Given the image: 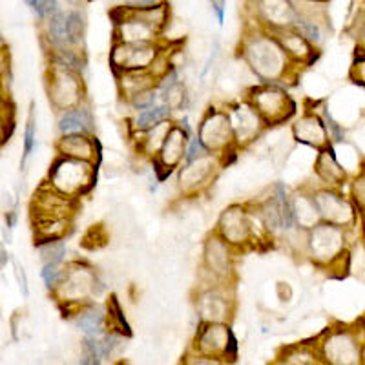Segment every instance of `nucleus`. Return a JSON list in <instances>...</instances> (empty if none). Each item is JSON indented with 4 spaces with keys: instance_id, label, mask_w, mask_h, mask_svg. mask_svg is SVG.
I'll return each instance as SVG.
<instances>
[{
    "instance_id": "41",
    "label": "nucleus",
    "mask_w": 365,
    "mask_h": 365,
    "mask_svg": "<svg viewBox=\"0 0 365 365\" xmlns=\"http://www.w3.org/2000/svg\"><path fill=\"white\" fill-rule=\"evenodd\" d=\"M58 9H63L58 0H41V6H38L37 19L38 21H46L48 17H51L53 13H57Z\"/></svg>"
},
{
    "instance_id": "18",
    "label": "nucleus",
    "mask_w": 365,
    "mask_h": 365,
    "mask_svg": "<svg viewBox=\"0 0 365 365\" xmlns=\"http://www.w3.org/2000/svg\"><path fill=\"white\" fill-rule=\"evenodd\" d=\"M312 200H314L316 210L319 214V220L325 223L338 225V227H345V225L353 223L354 220V208L353 205L344 200V195L338 194L332 188H318L312 192Z\"/></svg>"
},
{
    "instance_id": "48",
    "label": "nucleus",
    "mask_w": 365,
    "mask_h": 365,
    "mask_svg": "<svg viewBox=\"0 0 365 365\" xmlns=\"http://www.w3.org/2000/svg\"><path fill=\"white\" fill-rule=\"evenodd\" d=\"M6 137V123L4 120H0V143L4 141Z\"/></svg>"
},
{
    "instance_id": "12",
    "label": "nucleus",
    "mask_w": 365,
    "mask_h": 365,
    "mask_svg": "<svg viewBox=\"0 0 365 365\" xmlns=\"http://www.w3.org/2000/svg\"><path fill=\"white\" fill-rule=\"evenodd\" d=\"M344 227L319 221L305 232V254L316 265H331L344 254Z\"/></svg>"
},
{
    "instance_id": "4",
    "label": "nucleus",
    "mask_w": 365,
    "mask_h": 365,
    "mask_svg": "<svg viewBox=\"0 0 365 365\" xmlns=\"http://www.w3.org/2000/svg\"><path fill=\"white\" fill-rule=\"evenodd\" d=\"M97 168H99L97 163L57 155L51 163L46 181L50 182L55 190L68 195L71 200H81L96 187Z\"/></svg>"
},
{
    "instance_id": "7",
    "label": "nucleus",
    "mask_w": 365,
    "mask_h": 365,
    "mask_svg": "<svg viewBox=\"0 0 365 365\" xmlns=\"http://www.w3.org/2000/svg\"><path fill=\"white\" fill-rule=\"evenodd\" d=\"M200 322L232 324L236 314V289L230 283H203L194 299Z\"/></svg>"
},
{
    "instance_id": "37",
    "label": "nucleus",
    "mask_w": 365,
    "mask_h": 365,
    "mask_svg": "<svg viewBox=\"0 0 365 365\" xmlns=\"http://www.w3.org/2000/svg\"><path fill=\"white\" fill-rule=\"evenodd\" d=\"M158 103H159V91H158V86H154L141 91V93H137V96H133L132 99L125 104L132 108V112H137V110L150 108V106H154V104Z\"/></svg>"
},
{
    "instance_id": "22",
    "label": "nucleus",
    "mask_w": 365,
    "mask_h": 365,
    "mask_svg": "<svg viewBox=\"0 0 365 365\" xmlns=\"http://www.w3.org/2000/svg\"><path fill=\"white\" fill-rule=\"evenodd\" d=\"M292 137L299 145L312 146L316 150H322L329 145V133L324 125V119L316 113H303L299 119L292 125Z\"/></svg>"
},
{
    "instance_id": "43",
    "label": "nucleus",
    "mask_w": 365,
    "mask_h": 365,
    "mask_svg": "<svg viewBox=\"0 0 365 365\" xmlns=\"http://www.w3.org/2000/svg\"><path fill=\"white\" fill-rule=\"evenodd\" d=\"M13 265H15V278H17L19 289H21L22 296H24V298H28V296H29V285H28V276H26L24 267H21V263H19V262H13Z\"/></svg>"
},
{
    "instance_id": "17",
    "label": "nucleus",
    "mask_w": 365,
    "mask_h": 365,
    "mask_svg": "<svg viewBox=\"0 0 365 365\" xmlns=\"http://www.w3.org/2000/svg\"><path fill=\"white\" fill-rule=\"evenodd\" d=\"M190 135L192 133H188L179 123H174V125H172L170 132H168L161 150H159V154L152 159L154 172L158 174V178L161 179V181L166 178H170V174L178 172L179 166L185 163L187 145Z\"/></svg>"
},
{
    "instance_id": "25",
    "label": "nucleus",
    "mask_w": 365,
    "mask_h": 365,
    "mask_svg": "<svg viewBox=\"0 0 365 365\" xmlns=\"http://www.w3.org/2000/svg\"><path fill=\"white\" fill-rule=\"evenodd\" d=\"M117 91L119 97L125 103H128L133 96L148 90V88L158 86V77L150 70H135V71H120L115 75Z\"/></svg>"
},
{
    "instance_id": "38",
    "label": "nucleus",
    "mask_w": 365,
    "mask_h": 365,
    "mask_svg": "<svg viewBox=\"0 0 365 365\" xmlns=\"http://www.w3.org/2000/svg\"><path fill=\"white\" fill-rule=\"evenodd\" d=\"M64 274V263L63 265H57V263H42L41 278L44 282L46 289L50 292H53L57 289V285L61 283Z\"/></svg>"
},
{
    "instance_id": "5",
    "label": "nucleus",
    "mask_w": 365,
    "mask_h": 365,
    "mask_svg": "<svg viewBox=\"0 0 365 365\" xmlns=\"http://www.w3.org/2000/svg\"><path fill=\"white\" fill-rule=\"evenodd\" d=\"M46 93L57 113L75 108L88 101L84 75L50 58V66L46 71Z\"/></svg>"
},
{
    "instance_id": "8",
    "label": "nucleus",
    "mask_w": 365,
    "mask_h": 365,
    "mask_svg": "<svg viewBox=\"0 0 365 365\" xmlns=\"http://www.w3.org/2000/svg\"><path fill=\"white\" fill-rule=\"evenodd\" d=\"M240 254L214 230L203 243L201 270L207 276L203 283H230L236 285V262Z\"/></svg>"
},
{
    "instance_id": "6",
    "label": "nucleus",
    "mask_w": 365,
    "mask_h": 365,
    "mask_svg": "<svg viewBox=\"0 0 365 365\" xmlns=\"http://www.w3.org/2000/svg\"><path fill=\"white\" fill-rule=\"evenodd\" d=\"M243 97L259 112L269 128L285 125L296 115V101L282 84L257 83Z\"/></svg>"
},
{
    "instance_id": "15",
    "label": "nucleus",
    "mask_w": 365,
    "mask_h": 365,
    "mask_svg": "<svg viewBox=\"0 0 365 365\" xmlns=\"http://www.w3.org/2000/svg\"><path fill=\"white\" fill-rule=\"evenodd\" d=\"M195 133L212 154H225L236 148L230 119L223 106H210L201 117Z\"/></svg>"
},
{
    "instance_id": "39",
    "label": "nucleus",
    "mask_w": 365,
    "mask_h": 365,
    "mask_svg": "<svg viewBox=\"0 0 365 365\" xmlns=\"http://www.w3.org/2000/svg\"><path fill=\"white\" fill-rule=\"evenodd\" d=\"M208 154V148L203 145L197 133H192L190 139H188L187 145V155H185V161H194L197 158H203V155Z\"/></svg>"
},
{
    "instance_id": "29",
    "label": "nucleus",
    "mask_w": 365,
    "mask_h": 365,
    "mask_svg": "<svg viewBox=\"0 0 365 365\" xmlns=\"http://www.w3.org/2000/svg\"><path fill=\"white\" fill-rule=\"evenodd\" d=\"M165 119H172V112L163 103H158L145 110H137V112H133L132 119L128 120L130 133L133 135V133L146 132Z\"/></svg>"
},
{
    "instance_id": "16",
    "label": "nucleus",
    "mask_w": 365,
    "mask_h": 365,
    "mask_svg": "<svg viewBox=\"0 0 365 365\" xmlns=\"http://www.w3.org/2000/svg\"><path fill=\"white\" fill-rule=\"evenodd\" d=\"M113 21V42H126V44H148V42H161L163 34L146 24L141 17L130 9L115 6L112 9Z\"/></svg>"
},
{
    "instance_id": "33",
    "label": "nucleus",
    "mask_w": 365,
    "mask_h": 365,
    "mask_svg": "<svg viewBox=\"0 0 365 365\" xmlns=\"http://www.w3.org/2000/svg\"><path fill=\"white\" fill-rule=\"evenodd\" d=\"M106 322H108V331L119 332L123 336H132V327H130L128 319H126L125 311L120 307L119 299L115 294H110L106 299Z\"/></svg>"
},
{
    "instance_id": "14",
    "label": "nucleus",
    "mask_w": 365,
    "mask_h": 365,
    "mask_svg": "<svg viewBox=\"0 0 365 365\" xmlns=\"http://www.w3.org/2000/svg\"><path fill=\"white\" fill-rule=\"evenodd\" d=\"M223 108L227 110L228 119H230L234 145H236L237 150L249 148L250 145H254L265 133V130H269V126L263 120V117L259 115V112L254 108L245 97L241 101L225 104Z\"/></svg>"
},
{
    "instance_id": "26",
    "label": "nucleus",
    "mask_w": 365,
    "mask_h": 365,
    "mask_svg": "<svg viewBox=\"0 0 365 365\" xmlns=\"http://www.w3.org/2000/svg\"><path fill=\"white\" fill-rule=\"evenodd\" d=\"M172 125H174V120L165 119L161 123H158L155 126H152L150 130H146V132L133 133L132 137H135L137 155H141V158H146L152 161L159 154V150H161L166 135L170 132Z\"/></svg>"
},
{
    "instance_id": "40",
    "label": "nucleus",
    "mask_w": 365,
    "mask_h": 365,
    "mask_svg": "<svg viewBox=\"0 0 365 365\" xmlns=\"http://www.w3.org/2000/svg\"><path fill=\"white\" fill-rule=\"evenodd\" d=\"M168 0H117V6L130 9V11H139V9H148L154 6L165 4Z\"/></svg>"
},
{
    "instance_id": "27",
    "label": "nucleus",
    "mask_w": 365,
    "mask_h": 365,
    "mask_svg": "<svg viewBox=\"0 0 365 365\" xmlns=\"http://www.w3.org/2000/svg\"><path fill=\"white\" fill-rule=\"evenodd\" d=\"M314 172L319 178V181H324V185H327V187H340L341 182L345 181V178H347V174L338 165L336 158H334V152H332V148L329 145L319 150V154L314 163Z\"/></svg>"
},
{
    "instance_id": "31",
    "label": "nucleus",
    "mask_w": 365,
    "mask_h": 365,
    "mask_svg": "<svg viewBox=\"0 0 365 365\" xmlns=\"http://www.w3.org/2000/svg\"><path fill=\"white\" fill-rule=\"evenodd\" d=\"M68 22V41L70 48L75 50H84V38H86V13L83 8L66 9Z\"/></svg>"
},
{
    "instance_id": "45",
    "label": "nucleus",
    "mask_w": 365,
    "mask_h": 365,
    "mask_svg": "<svg viewBox=\"0 0 365 365\" xmlns=\"http://www.w3.org/2000/svg\"><path fill=\"white\" fill-rule=\"evenodd\" d=\"M353 195H354V201H356L358 207H360L361 210H365V175L354 181Z\"/></svg>"
},
{
    "instance_id": "24",
    "label": "nucleus",
    "mask_w": 365,
    "mask_h": 365,
    "mask_svg": "<svg viewBox=\"0 0 365 365\" xmlns=\"http://www.w3.org/2000/svg\"><path fill=\"white\" fill-rule=\"evenodd\" d=\"M274 35H276L278 42L285 50L287 57L291 58L296 66H307L314 61L316 48L302 34H298L294 28L279 29V31H274Z\"/></svg>"
},
{
    "instance_id": "3",
    "label": "nucleus",
    "mask_w": 365,
    "mask_h": 365,
    "mask_svg": "<svg viewBox=\"0 0 365 365\" xmlns=\"http://www.w3.org/2000/svg\"><path fill=\"white\" fill-rule=\"evenodd\" d=\"M104 292V282L96 267L86 259H73L64 263V274L51 296L57 299L64 316L70 318L75 309L90 302H97Z\"/></svg>"
},
{
    "instance_id": "10",
    "label": "nucleus",
    "mask_w": 365,
    "mask_h": 365,
    "mask_svg": "<svg viewBox=\"0 0 365 365\" xmlns=\"http://www.w3.org/2000/svg\"><path fill=\"white\" fill-rule=\"evenodd\" d=\"M227 168L221 154L208 152L203 158L185 161L178 168V188L185 197H195L214 185L221 170Z\"/></svg>"
},
{
    "instance_id": "34",
    "label": "nucleus",
    "mask_w": 365,
    "mask_h": 365,
    "mask_svg": "<svg viewBox=\"0 0 365 365\" xmlns=\"http://www.w3.org/2000/svg\"><path fill=\"white\" fill-rule=\"evenodd\" d=\"M35 247H37L42 263H57V265L66 263L68 247L64 240L38 241V243H35Z\"/></svg>"
},
{
    "instance_id": "28",
    "label": "nucleus",
    "mask_w": 365,
    "mask_h": 365,
    "mask_svg": "<svg viewBox=\"0 0 365 365\" xmlns=\"http://www.w3.org/2000/svg\"><path fill=\"white\" fill-rule=\"evenodd\" d=\"M291 207L292 214H294V221L298 225V228L303 230H309L311 227H314L316 223H319V214L316 210L314 200H312V192L305 194L302 190H296L291 194Z\"/></svg>"
},
{
    "instance_id": "42",
    "label": "nucleus",
    "mask_w": 365,
    "mask_h": 365,
    "mask_svg": "<svg viewBox=\"0 0 365 365\" xmlns=\"http://www.w3.org/2000/svg\"><path fill=\"white\" fill-rule=\"evenodd\" d=\"M351 77H353V81L356 84L365 86V55L356 57V61L353 64V70H351Z\"/></svg>"
},
{
    "instance_id": "32",
    "label": "nucleus",
    "mask_w": 365,
    "mask_h": 365,
    "mask_svg": "<svg viewBox=\"0 0 365 365\" xmlns=\"http://www.w3.org/2000/svg\"><path fill=\"white\" fill-rule=\"evenodd\" d=\"M159 91V103H163L172 113L181 112L187 108L188 104V90L182 81L170 84V86L158 88Z\"/></svg>"
},
{
    "instance_id": "21",
    "label": "nucleus",
    "mask_w": 365,
    "mask_h": 365,
    "mask_svg": "<svg viewBox=\"0 0 365 365\" xmlns=\"http://www.w3.org/2000/svg\"><path fill=\"white\" fill-rule=\"evenodd\" d=\"M58 135H70V133H88L96 135V115L90 103H83L75 108L58 112L57 119Z\"/></svg>"
},
{
    "instance_id": "2",
    "label": "nucleus",
    "mask_w": 365,
    "mask_h": 365,
    "mask_svg": "<svg viewBox=\"0 0 365 365\" xmlns=\"http://www.w3.org/2000/svg\"><path fill=\"white\" fill-rule=\"evenodd\" d=\"M237 254L272 243L254 203H234L225 208L214 228Z\"/></svg>"
},
{
    "instance_id": "11",
    "label": "nucleus",
    "mask_w": 365,
    "mask_h": 365,
    "mask_svg": "<svg viewBox=\"0 0 365 365\" xmlns=\"http://www.w3.org/2000/svg\"><path fill=\"white\" fill-rule=\"evenodd\" d=\"M170 48V42H148V44H126V42H113L110 50V68L113 75L120 71L152 70L154 63Z\"/></svg>"
},
{
    "instance_id": "47",
    "label": "nucleus",
    "mask_w": 365,
    "mask_h": 365,
    "mask_svg": "<svg viewBox=\"0 0 365 365\" xmlns=\"http://www.w3.org/2000/svg\"><path fill=\"white\" fill-rule=\"evenodd\" d=\"M24 2H26V6H28V8H31V11L37 15L38 6H41V0H24Z\"/></svg>"
},
{
    "instance_id": "9",
    "label": "nucleus",
    "mask_w": 365,
    "mask_h": 365,
    "mask_svg": "<svg viewBox=\"0 0 365 365\" xmlns=\"http://www.w3.org/2000/svg\"><path fill=\"white\" fill-rule=\"evenodd\" d=\"M190 351L220 358L223 364H234L240 356V344L230 324L200 322Z\"/></svg>"
},
{
    "instance_id": "46",
    "label": "nucleus",
    "mask_w": 365,
    "mask_h": 365,
    "mask_svg": "<svg viewBox=\"0 0 365 365\" xmlns=\"http://www.w3.org/2000/svg\"><path fill=\"white\" fill-rule=\"evenodd\" d=\"M9 262V254L4 247V241H0V270L4 269Z\"/></svg>"
},
{
    "instance_id": "35",
    "label": "nucleus",
    "mask_w": 365,
    "mask_h": 365,
    "mask_svg": "<svg viewBox=\"0 0 365 365\" xmlns=\"http://www.w3.org/2000/svg\"><path fill=\"white\" fill-rule=\"evenodd\" d=\"M133 13H135L137 17H141L146 24H150L152 28L158 29L159 34H163V35H165V29L168 28V24H170V19H172L170 6H168V2L154 6V8H148V9H139V11H133Z\"/></svg>"
},
{
    "instance_id": "13",
    "label": "nucleus",
    "mask_w": 365,
    "mask_h": 365,
    "mask_svg": "<svg viewBox=\"0 0 365 365\" xmlns=\"http://www.w3.org/2000/svg\"><path fill=\"white\" fill-rule=\"evenodd\" d=\"M247 24L267 29L270 34L294 26L298 11L292 0H245Z\"/></svg>"
},
{
    "instance_id": "23",
    "label": "nucleus",
    "mask_w": 365,
    "mask_h": 365,
    "mask_svg": "<svg viewBox=\"0 0 365 365\" xmlns=\"http://www.w3.org/2000/svg\"><path fill=\"white\" fill-rule=\"evenodd\" d=\"M70 319L75 327L83 332V336H101L108 331V322H106V307L99 305L97 302H90L75 309L70 314Z\"/></svg>"
},
{
    "instance_id": "44",
    "label": "nucleus",
    "mask_w": 365,
    "mask_h": 365,
    "mask_svg": "<svg viewBox=\"0 0 365 365\" xmlns=\"http://www.w3.org/2000/svg\"><path fill=\"white\" fill-rule=\"evenodd\" d=\"M208 4H210V9L214 13V17H216L217 24L223 26L225 15H227V0H208Z\"/></svg>"
},
{
    "instance_id": "1",
    "label": "nucleus",
    "mask_w": 365,
    "mask_h": 365,
    "mask_svg": "<svg viewBox=\"0 0 365 365\" xmlns=\"http://www.w3.org/2000/svg\"><path fill=\"white\" fill-rule=\"evenodd\" d=\"M240 57L259 83L285 86L298 66L287 57L276 35L257 26L247 24L240 41Z\"/></svg>"
},
{
    "instance_id": "30",
    "label": "nucleus",
    "mask_w": 365,
    "mask_h": 365,
    "mask_svg": "<svg viewBox=\"0 0 365 365\" xmlns=\"http://www.w3.org/2000/svg\"><path fill=\"white\" fill-rule=\"evenodd\" d=\"M278 360H274V364L282 365H311L318 364L319 353L316 349H312L309 344H296L289 345V347H282L278 353Z\"/></svg>"
},
{
    "instance_id": "19",
    "label": "nucleus",
    "mask_w": 365,
    "mask_h": 365,
    "mask_svg": "<svg viewBox=\"0 0 365 365\" xmlns=\"http://www.w3.org/2000/svg\"><path fill=\"white\" fill-rule=\"evenodd\" d=\"M360 347L349 332L338 331L329 334L319 345V358H324L327 364L349 365L360 361Z\"/></svg>"
},
{
    "instance_id": "20",
    "label": "nucleus",
    "mask_w": 365,
    "mask_h": 365,
    "mask_svg": "<svg viewBox=\"0 0 365 365\" xmlns=\"http://www.w3.org/2000/svg\"><path fill=\"white\" fill-rule=\"evenodd\" d=\"M55 152L64 158L83 159V161L101 163V145L96 135L88 133H70V135H58L55 141Z\"/></svg>"
},
{
    "instance_id": "36",
    "label": "nucleus",
    "mask_w": 365,
    "mask_h": 365,
    "mask_svg": "<svg viewBox=\"0 0 365 365\" xmlns=\"http://www.w3.org/2000/svg\"><path fill=\"white\" fill-rule=\"evenodd\" d=\"M35 145H37V119H35V104L31 103L28 113V120H26V130H24V150H22V161L21 168L26 170L29 158L34 154Z\"/></svg>"
}]
</instances>
